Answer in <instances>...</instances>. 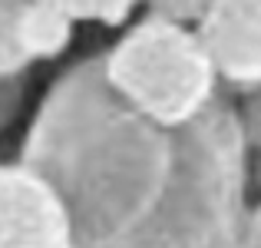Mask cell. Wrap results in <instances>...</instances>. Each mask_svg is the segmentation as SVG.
Returning <instances> with one entry per match:
<instances>
[{"mask_svg": "<svg viewBox=\"0 0 261 248\" xmlns=\"http://www.w3.org/2000/svg\"><path fill=\"white\" fill-rule=\"evenodd\" d=\"M149 7L152 17H162V20H172V23H182V27H198V20L205 17L212 0H142Z\"/></svg>", "mask_w": 261, "mask_h": 248, "instance_id": "obj_8", "label": "cell"}, {"mask_svg": "<svg viewBox=\"0 0 261 248\" xmlns=\"http://www.w3.org/2000/svg\"><path fill=\"white\" fill-rule=\"evenodd\" d=\"M0 248H76L70 209L27 162H0Z\"/></svg>", "mask_w": 261, "mask_h": 248, "instance_id": "obj_3", "label": "cell"}, {"mask_svg": "<svg viewBox=\"0 0 261 248\" xmlns=\"http://www.w3.org/2000/svg\"><path fill=\"white\" fill-rule=\"evenodd\" d=\"M80 23H99V27H122L142 0H50Z\"/></svg>", "mask_w": 261, "mask_h": 248, "instance_id": "obj_7", "label": "cell"}, {"mask_svg": "<svg viewBox=\"0 0 261 248\" xmlns=\"http://www.w3.org/2000/svg\"><path fill=\"white\" fill-rule=\"evenodd\" d=\"M76 17L60 10L50 0H27L23 13H20V50L27 53L30 63H43V60H57L70 50L73 37H76Z\"/></svg>", "mask_w": 261, "mask_h": 248, "instance_id": "obj_5", "label": "cell"}, {"mask_svg": "<svg viewBox=\"0 0 261 248\" xmlns=\"http://www.w3.org/2000/svg\"><path fill=\"white\" fill-rule=\"evenodd\" d=\"M195 30L222 83L242 93L261 86V0H212Z\"/></svg>", "mask_w": 261, "mask_h": 248, "instance_id": "obj_4", "label": "cell"}, {"mask_svg": "<svg viewBox=\"0 0 261 248\" xmlns=\"http://www.w3.org/2000/svg\"><path fill=\"white\" fill-rule=\"evenodd\" d=\"M242 248H261V202L248 212V225H245Z\"/></svg>", "mask_w": 261, "mask_h": 248, "instance_id": "obj_11", "label": "cell"}, {"mask_svg": "<svg viewBox=\"0 0 261 248\" xmlns=\"http://www.w3.org/2000/svg\"><path fill=\"white\" fill-rule=\"evenodd\" d=\"M102 66L116 93L162 126H185L222 96V77L198 30L152 13L102 53Z\"/></svg>", "mask_w": 261, "mask_h": 248, "instance_id": "obj_2", "label": "cell"}, {"mask_svg": "<svg viewBox=\"0 0 261 248\" xmlns=\"http://www.w3.org/2000/svg\"><path fill=\"white\" fill-rule=\"evenodd\" d=\"M27 0H0V77H27L30 60L20 50V13H23Z\"/></svg>", "mask_w": 261, "mask_h": 248, "instance_id": "obj_6", "label": "cell"}, {"mask_svg": "<svg viewBox=\"0 0 261 248\" xmlns=\"http://www.w3.org/2000/svg\"><path fill=\"white\" fill-rule=\"evenodd\" d=\"M27 100V77H0V133L17 122Z\"/></svg>", "mask_w": 261, "mask_h": 248, "instance_id": "obj_10", "label": "cell"}, {"mask_svg": "<svg viewBox=\"0 0 261 248\" xmlns=\"http://www.w3.org/2000/svg\"><path fill=\"white\" fill-rule=\"evenodd\" d=\"M238 122H242V136L248 142V149L261 153V86L245 89L242 103H238Z\"/></svg>", "mask_w": 261, "mask_h": 248, "instance_id": "obj_9", "label": "cell"}, {"mask_svg": "<svg viewBox=\"0 0 261 248\" xmlns=\"http://www.w3.org/2000/svg\"><path fill=\"white\" fill-rule=\"evenodd\" d=\"M248 153L225 96L162 126L116 93L99 53L43 93L20 162L57 185L76 248H242Z\"/></svg>", "mask_w": 261, "mask_h": 248, "instance_id": "obj_1", "label": "cell"}]
</instances>
